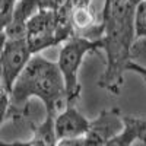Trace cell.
I'll use <instances>...</instances> for the list:
<instances>
[{
    "instance_id": "9c48e42d",
    "label": "cell",
    "mask_w": 146,
    "mask_h": 146,
    "mask_svg": "<svg viewBox=\"0 0 146 146\" xmlns=\"http://www.w3.org/2000/svg\"><path fill=\"white\" fill-rule=\"evenodd\" d=\"M28 143L35 145H56L57 136L54 131V117L47 115L45 121L40 126H34V139Z\"/></svg>"
},
{
    "instance_id": "8992f818",
    "label": "cell",
    "mask_w": 146,
    "mask_h": 146,
    "mask_svg": "<svg viewBox=\"0 0 146 146\" xmlns=\"http://www.w3.org/2000/svg\"><path fill=\"white\" fill-rule=\"evenodd\" d=\"M121 130L123 120L120 110H104L95 120H91V126L83 136L85 145H108Z\"/></svg>"
},
{
    "instance_id": "5bb4252c",
    "label": "cell",
    "mask_w": 146,
    "mask_h": 146,
    "mask_svg": "<svg viewBox=\"0 0 146 146\" xmlns=\"http://www.w3.org/2000/svg\"><path fill=\"white\" fill-rule=\"evenodd\" d=\"M0 86H2V67H0Z\"/></svg>"
},
{
    "instance_id": "3957f363",
    "label": "cell",
    "mask_w": 146,
    "mask_h": 146,
    "mask_svg": "<svg viewBox=\"0 0 146 146\" xmlns=\"http://www.w3.org/2000/svg\"><path fill=\"white\" fill-rule=\"evenodd\" d=\"M101 40H89L82 35H72L70 38L63 41V45L58 51L57 66L62 72V76L66 86V102L67 105L75 104L80 96V83H79V69L83 63L86 54L101 50Z\"/></svg>"
},
{
    "instance_id": "7c38bea8",
    "label": "cell",
    "mask_w": 146,
    "mask_h": 146,
    "mask_svg": "<svg viewBox=\"0 0 146 146\" xmlns=\"http://www.w3.org/2000/svg\"><path fill=\"white\" fill-rule=\"evenodd\" d=\"M9 111H10V92L2 85L0 86V127L9 117Z\"/></svg>"
},
{
    "instance_id": "277c9868",
    "label": "cell",
    "mask_w": 146,
    "mask_h": 146,
    "mask_svg": "<svg viewBox=\"0 0 146 146\" xmlns=\"http://www.w3.org/2000/svg\"><path fill=\"white\" fill-rule=\"evenodd\" d=\"M25 38L32 54L60 44L56 29V10L38 9L27 22Z\"/></svg>"
},
{
    "instance_id": "8fae6325",
    "label": "cell",
    "mask_w": 146,
    "mask_h": 146,
    "mask_svg": "<svg viewBox=\"0 0 146 146\" xmlns=\"http://www.w3.org/2000/svg\"><path fill=\"white\" fill-rule=\"evenodd\" d=\"M142 38H146V0H142L135 10V41Z\"/></svg>"
},
{
    "instance_id": "30bf717a",
    "label": "cell",
    "mask_w": 146,
    "mask_h": 146,
    "mask_svg": "<svg viewBox=\"0 0 146 146\" xmlns=\"http://www.w3.org/2000/svg\"><path fill=\"white\" fill-rule=\"evenodd\" d=\"M18 0H0V48H2L6 36H5V28L12 19L13 10Z\"/></svg>"
},
{
    "instance_id": "4fadbf2b",
    "label": "cell",
    "mask_w": 146,
    "mask_h": 146,
    "mask_svg": "<svg viewBox=\"0 0 146 146\" xmlns=\"http://www.w3.org/2000/svg\"><path fill=\"white\" fill-rule=\"evenodd\" d=\"M126 70H130V72L137 73V75H140L142 79L146 82V67H143V66H140V64H137V63H135V62H131V60H129L127 64H126Z\"/></svg>"
},
{
    "instance_id": "6da1fadb",
    "label": "cell",
    "mask_w": 146,
    "mask_h": 146,
    "mask_svg": "<svg viewBox=\"0 0 146 146\" xmlns=\"http://www.w3.org/2000/svg\"><path fill=\"white\" fill-rule=\"evenodd\" d=\"M135 10L127 0H104L101 19L104 34L102 48L107 54V67L98 85L110 94L118 95L123 86V72L131 57L135 44Z\"/></svg>"
},
{
    "instance_id": "7a4b0ae2",
    "label": "cell",
    "mask_w": 146,
    "mask_h": 146,
    "mask_svg": "<svg viewBox=\"0 0 146 146\" xmlns=\"http://www.w3.org/2000/svg\"><path fill=\"white\" fill-rule=\"evenodd\" d=\"M32 96L44 102L47 115L51 117H56L67 105L62 72L57 63L50 62L40 53L31 56L12 86L9 114L15 111L21 117Z\"/></svg>"
},
{
    "instance_id": "52a82bcc",
    "label": "cell",
    "mask_w": 146,
    "mask_h": 146,
    "mask_svg": "<svg viewBox=\"0 0 146 146\" xmlns=\"http://www.w3.org/2000/svg\"><path fill=\"white\" fill-rule=\"evenodd\" d=\"M91 126V120H88L75 104L66 105L62 111L54 117V131L57 142L69 137H80L85 136Z\"/></svg>"
},
{
    "instance_id": "ba28073f",
    "label": "cell",
    "mask_w": 146,
    "mask_h": 146,
    "mask_svg": "<svg viewBox=\"0 0 146 146\" xmlns=\"http://www.w3.org/2000/svg\"><path fill=\"white\" fill-rule=\"evenodd\" d=\"M121 120H123V130L110 140L108 145L127 146L135 142L146 145V120L124 114H121Z\"/></svg>"
},
{
    "instance_id": "5b68a950",
    "label": "cell",
    "mask_w": 146,
    "mask_h": 146,
    "mask_svg": "<svg viewBox=\"0 0 146 146\" xmlns=\"http://www.w3.org/2000/svg\"><path fill=\"white\" fill-rule=\"evenodd\" d=\"M32 53L27 38H6L0 48V67H2V85L10 92L12 86L25 67Z\"/></svg>"
}]
</instances>
